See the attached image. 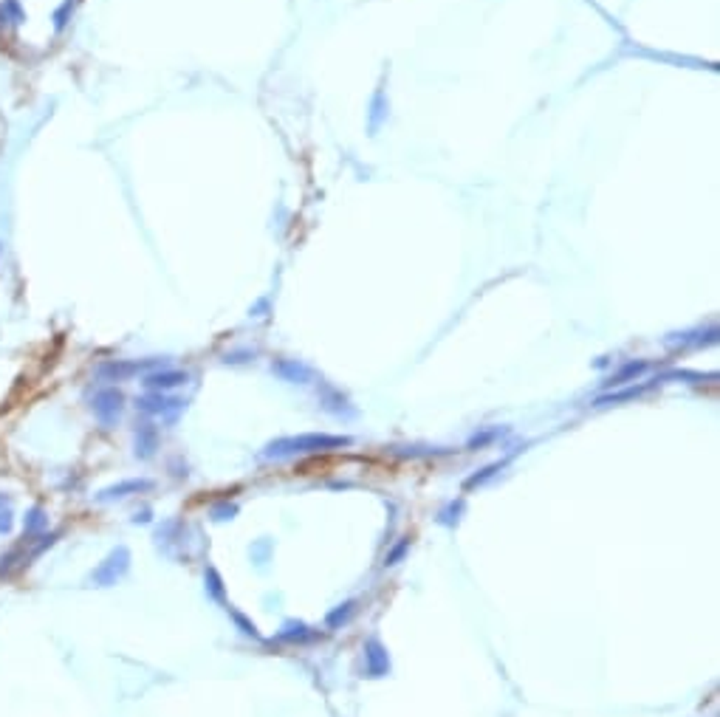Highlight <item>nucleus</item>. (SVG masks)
<instances>
[{
	"instance_id": "nucleus-13",
	"label": "nucleus",
	"mask_w": 720,
	"mask_h": 717,
	"mask_svg": "<svg viewBox=\"0 0 720 717\" xmlns=\"http://www.w3.org/2000/svg\"><path fill=\"white\" fill-rule=\"evenodd\" d=\"M14 525V514L8 508H0V534H8Z\"/></svg>"
},
{
	"instance_id": "nucleus-4",
	"label": "nucleus",
	"mask_w": 720,
	"mask_h": 717,
	"mask_svg": "<svg viewBox=\"0 0 720 717\" xmlns=\"http://www.w3.org/2000/svg\"><path fill=\"white\" fill-rule=\"evenodd\" d=\"M147 488H153V480H125V483H116V486H110V488H105V491H99L96 494V500L99 503H110V500H125V497H130V494H139V491H147Z\"/></svg>"
},
{
	"instance_id": "nucleus-14",
	"label": "nucleus",
	"mask_w": 720,
	"mask_h": 717,
	"mask_svg": "<svg viewBox=\"0 0 720 717\" xmlns=\"http://www.w3.org/2000/svg\"><path fill=\"white\" fill-rule=\"evenodd\" d=\"M8 503H11V497H8V494H0V508H8Z\"/></svg>"
},
{
	"instance_id": "nucleus-2",
	"label": "nucleus",
	"mask_w": 720,
	"mask_h": 717,
	"mask_svg": "<svg viewBox=\"0 0 720 717\" xmlns=\"http://www.w3.org/2000/svg\"><path fill=\"white\" fill-rule=\"evenodd\" d=\"M130 568V551L125 545H119L116 551H110V556L91 573V582L99 585V587H108V585H116Z\"/></svg>"
},
{
	"instance_id": "nucleus-8",
	"label": "nucleus",
	"mask_w": 720,
	"mask_h": 717,
	"mask_svg": "<svg viewBox=\"0 0 720 717\" xmlns=\"http://www.w3.org/2000/svg\"><path fill=\"white\" fill-rule=\"evenodd\" d=\"M150 365H153V362H125V365L113 362V365H105L99 373L119 382V379H125V376H130V373H139V370H144V367H150Z\"/></svg>"
},
{
	"instance_id": "nucleus-3",
	"label": "nucleus",
	"mask_w": 720,
	"mask_h": 717,
	"mask_svg": "<svg viewBox=\"0 0 720 717\" xmlns=\"http://www.w3.org/2000/svg\"><path fill=\"white\" fill-rule=\"evenodd\" d=\"M93 415L99 418L102 427H113L119 418H122V410H125V396L116 390V387H105L93 396V404H91Z\"/></svg>"
},
{
	"instance_id": "nucleus-5",
	"label": "nucleus",
	"mask_w": 720,
	"mask_h": 717,
	"mask_svg": "<svg viewBox=\"0 0 720 717\" xmlns=\"http://www.w3.org/2000/svg\"><path fill=\"white\" fill-rule=\"evenodd\" d=\"M181 404H184V401L167 398V396H161V393H153V396L139 398L136 407H139L142 413H150V415H167V413H173V410H181Z\"/></svg>"
},
{
	"instance_id": "nucleus-10",
	"label": "nucleus",
	"mask_w": 720,
	"mask_h": 717,
	"mask_svg": "<svg viewBox=\"0 0 720 717\" xmlns=\"http://www.w3.org/2000/svg\"><path fill=\"white\" fill-rule=\"evenodd\" d=\"M0 11L6 14L8 25H23V23H25V11H23L20 0H3V3H0Z\"/></svg>"
},
{
	"instance_id": "nucleus-6",
	"label": "nucleus",
	"mask_w": 720,
	"mask_h": 717,
	"mask_svg": "<svg viewBox=\"0 0 720 717\" xmlns=\"http://www.w3.org/2000/svg\"><path fill=\"white\" fill-rule=\"evenodd\" d=\"M184 382H187V373H181V370H164V373H153V376L144 379V384H147L150 390H156V393L173 390V387L184 384Z\"/></svg>"
},
{
	"instance_id": "nucleus-11",
	"label": "nucleus",
	"mask_w": 720,
	"mask_h": 717,
	"mask_svg": "<svg viewBox=\"0 0 720 717\" xmlns=\"http://www.w3.org/2000/svg\"><path fill=\"white\" fill-rule=\"evenodd\" d=\"M370 653H367V661H370V672L373 675H379V672H384L387 670V655H382V647L376 644V641H370V647H367Z\"/></svg>"
},
{
	"instance_id": "nucleus-1",
	"label": "nucleus",
	"mask_w": 720,
	"mask_h": 717,
	"mask_svg": "<svg viewBox=\"0 0 720 717\" xmlns=\"http://www.w3.org/2000/svg\"><path fill=\"white\" fill-rule=\"evenodd\" d=\"M348 438H328V435H299V438H285L277 441L265 449V458H288V455H305L316 449H333V447H348Z\"/></svg>"
},
{
	"instance_id": "nucleus-9",
	"label": "nucleus",
	"mask_w": 720,
	"mask_h": 717,
	"mask_svg": "<svg viewBox=\"0 0 720 717\" xmlns=\"http://www.w3.org/2000/svg\"><path fill=\"white\" fill-rule=\"evenodd\" d=\"M153 449H156V432L153 430H139L136 432V455H142V458H150L153 455Z\"/></svg>"
},
{
	"instance_id": "nucleus-12",
	"label": "nucleus",
	"mask_w": 720,
	"mask_h": 717,
	"mask_svg": "<svg viewBox=\"0 0 720 717\" xmlns=\"http://www.w3.org/2000/svg\"><path fill=\"white\" fill-rule=\"evenodd\" d=\"M356 613V602H345L339 610H333L331 616H328V624L331 627H339V624H345V621H350V616Z\"/></svg>"
},
{
	"instance_id": "nucleus-7",
	"label": "nucleus",
	"mask_w": 720,
	"mask_h": 717,
	"mask_svg": "<svg viewBox=\"0 0 720 717\" xmlns=\"http://www.w3.org/2000/svg\"><path fill=\"white\" fill-rule=\"evenodd\" d=\"M45 525H48L45 511H42L40 505H34V508L25 514V520H23V539H34V537H40V534L45 531Z\"/></svg>"
}]
</instances>
